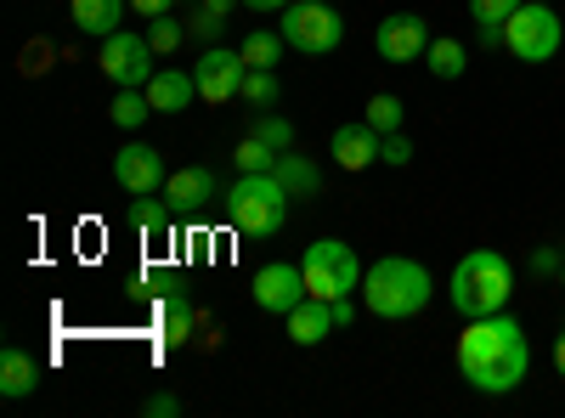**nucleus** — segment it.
Returning <instances> with one entry per match:
<instances>
[{
	"instance_id": "nucleus-39",
	"label": "nucleus",
	"mask_w": 565,
	"mask_h": 418,
	"mask_svg": "<svg viewBox=\"0 0 565 418\" xmlns=\"http://www.w3.org/2000/svg\"><path fill=\"white\" fill-rule=\"evenodd\" d=\"M548 7H554V0H548Z\"/></svg>"
},
{
	"instance_id": "nucleus-7",
	"label": "nucleus",
	"mask_w": 565,
	"mask_h": 418,
	"mask_svg": "<svg viewBox=\"0 0 565 418\" xmlns=\"http://www.w3.org/2000/svg\"><path fill=\"white\" fill-rule=\"evenodd\" d=\"M277 34L306 57H328V52H340V40H345V18L328 7V0H295V7H282Z\"/></svg>"
},
{
	"instance_id": "nucleus-24",
	"label": "nucleus",
	"mask_w": 565,
	"mask_h": 418,
	"mask_svg": "<svg viewBox=\"0 0 565 418\" xmlns=\"http://www.w3.org/2000/svg\"><path fill=\"white\" fill-rule=\"evenodd\" d=\"M170 199H136L130 210H125V221L141 232V238H159V232H170Z\"/></svg>"
},
{
	"instance_id": "nucleus-19",
	"label": "nucleus",
	"mask_w": 565,
	"mask_h": 418,
	"mask_svg": "<svg viewBox=\"0 0 565 418\" xmlns=\"http://www.w3.org/2000/svg\"><path fill=\"white\" fill-rule=\"evenodd\" d=\"M271 175L282 181V187H289V199H317L322 193V170L306 159V153H277V164H271Z\"/></svg>"
},
{
	"instance_id": "nucleus-9",
	"label": "nucleus",
	"mask_w": 565,
	"mask_h": 418,
	"mask_svg": "<svg viewBox=\"0 0 565 418\" xmlns=\"http://www.w3.org/2000/svg\"><path fill=\"white\" fill-rule=\"evenodd\" d=\"M114 181H119L130 199H159V193H164V181H170L164 153L148 148V142H125V148L114 153Z\"/></svg>"
},
{
	"instance_id": "nucleus-34",
	"label": "nucleus",
	"mask_w": 565,
	"mask_h": 418,
	"mask_svg": "<svg viewBox=\"0 0 565 418\" xmlns=\"http://www.w3.org/2000/svg\"><path fill=\"white\" fill-rule=\"evenodd\" d=\"M559 266H565L559 249H537V255H532V271H537V277H559Z\"/></svg>"
},
{
	"instance_id": "nucleus-31",
	"label": "nucleus",
	"mask_w": 565,
	"mask_h": 418,
	"mask_svg": "<svg viewBox=\"0 0 565 418\" xmlns=\"http://www.w3.org/2000/svg\"><path fill=\"white\" fill-rule=\"evenodd\" d=\"M380 164H391V170H407L413 164V142H407L402 130H391L385 142H380Z\"/></svg>"
},
{
	"instance_id": "nucleus-25",
	"label": "nucleus",
	"mask_w": 565,
	"mask_h": 418,
	"mask_svg": "<svg viewBox=\"0 0 565 418\" xmlns=\"http://www.w3.org/2000/svg\"><path fill=\"white\" fill-rule=\"evenodd\" d=\"M282 45H289V40H282L277 29H255V34H244L238 52H244V63H249V68H271V63L282 57Z\"/></svg>"
},
{
	"instance_id": "nucleus-29",
	"label": "nucleus",
	"mask_w": 565,
	"mask_h": 418,
	"mask_svg": "<svg viewBox=\"0 0 565 418\" xmlns=\"http://www.w3.org/2000/svg\"><path fill=\"white\" fill-rule=\"evenodd\" d=\"M277 97H282V85H277L271 68H249V74H244V103H249V108H271Z\"/></svg>"
},
{
	"instance_id": "nucleus-20",
	"label": "nucleus",
	"mask_w": 565,
	"mask_h": 418,
	"mask_svg": "<svg viewBox=\"0 0 565 418\" xmlns=\"http://www.w3.org/2000/svg\"><path fill=\"white\" fill-rule=\"evenodd\" d=\"M193 334H199V311H193V300H186L181 283H170V294H164V345L175 351V345H186Z\"/></svg>"
},
{
	"instance_id": "nucleus-30",
	"label": "nucleus",
	"mask_w": 565,
	"mask_h": 418,
	"mask_svg": "<svg viewBox=\"0 0 565 418\" xmlns=\"http://www.w3.org/2000/svg\"><path fill=\"white\" fill-rule=\"evenodd\" d=\"M186 34H193V29L175 23L170 12H164V18H148V40H153V52H159V57H164V52H175V45H181Z\"/></svg>"
},
{
	"instance_id": "nucleus-4",
	"label": "nucleus",
	"mask_w": 565,
	"mask_h": 418,
	"mask_svg": "<svg viewBox=\"0 0 565 418\" xmlns=\"http://www.w3.org/2000/svg\"><path fill=\"white\" fill-rule=\"evenodd\" d=\"M289 187L271 175V170H260V175H238L226 187V215H232V226L244 232V238H271V232H282V221H289Z\"/></svg>"
},
{
	"instance_id": "nucleus-27",
	"label": "nucleus",
	"mask_w": 565,
	"mask_h": 418,
	"mask_svg": "<svg viewBox=\"0 0 565 418\" xmlns=\"http://www.w3.org/2000/svg\"><path fill=\"white\" fill-rule=\"evenodd\" d=\"M232 164H238V175H260V170H271V164H277V148H266L260 136H244L238 153H232Z\"/></svg>"
},
{
	"instance_id": "nucleus-33",
	"label": "nucleus",
	"mask_w": 565,
	"mask_h": 418,
	"mask_svg": "<svg viewBox=\"0 0 565 418\" xmlns=\"http://www.w3.org/2000/svg\"><path fill=\"white\" fill-rule=\"evenodd\" d=\"M141 412H148V418H175V412H181V401H175L170 390H159V396H148V407H141Z\"/></svg>"
},
{
	"instance_id": "nucleus-26",
	"label": "nucleus",
	"mask_w": 565,
	"mask_h": 418,
	"mask_svg": "<svg viewBox=\"0 0 565 418\" xmlns=\"http://www.w3.org/2000/svg\"><path fill=\"white\" fill-rule=\"evenodd\" d=\"M380 136H391V130H402V119H407V108H402V97H391V90H380V97H367V114H362Z\"/></svg>"
},
{
	"instance_id": "nucleus-3",
	"label": "nucleus",
	"mask_w": 565,
	"mask_h": 418,
	"mask_svg": "<svg viewBox=\"0 0 565 418\" xmlns=\"http://www.w3.org/2000/svg\"><path fill=\"white\" fill-rule=\"evenodd\" d=\"M447 300H452V311L469 322V317H492V311H509V300H514V266H509V255H498V249H469L458 266H452V277H447Z\"/></svg>"
},
{
	"instance_id": "nucleus-12",
	"label": "nucleus",
	"mask_w": 565,
	"mask_h": 418,
	"mask_svg": "<svg viewBox=\"0 0 565 418\" xmlns=\"http://www.w3.org/2000/svg\"><path fill=\"white\" fill-rule=\"evenodd\" d=\"M249 294H255V306H260V311L289 317V311L311 294V289H306V266H289V260L260 266V271H255V283H249Z\"/></svg>"
},
{
	"instance_id": "nucleus-15",
	"label": "nucleus",
	"mask_w": 565,
	"mask_h": 418,
	"mask_svg": "<svg viewBox=\"0 0 565 418\" xmlns=\"http://www.w3.org/2000/svg\"><path fill=\"white\" fill-rule=\"evenodd\" d=\"M282 322H289V340H295V345H322L328 334L340 329L334 306H328V300H317V294H306V300H300L289 317H282Z\"/></svg>"
},
{
	"instance_id": "nucleus-5",
	"label": "nucleus",
	"mask_w": 565,
	"mask_h": 418,
	"mask_svg": "<svg viewBox=\"0 0 565 418\" xmlns=\"http://www.w3.org/2000/svg\"><path fill=\"white\" fill-rule=\"evenodd\" d=\"M362 277H367V266H362L356 249L340 244V238H317V244L306 249V289H311L317 300H328V306L351 300V294L362 289Z\"/></svg>"
},
{
	"instance_id": "nucleus-17",
	"label": "nucleus",
	"mask_w": 565,
	"mask_h": 418,
	"mask_svg": "<svg viewBox=\"0 0 565 418\" xmlns=\"http://www.w3.org/2000/svg\"><path fill=\"white\" fill-rule=\"evenodd\" d=\"M34 385H40L34 356H29L23 345H7V351H0V396H7V401H23V396H34Z\"/></svg>"
},
{
	"instance_id": "nucleus-2",
	"label": "nucleus",
	"mask_w": 565,
	"mask_h": 418,
	"mask_svg": "<svg viewBox=\"0 0 565 418\" xmlns=\"http://www.w3.org/2000/svg\"><path fill=\"white\" fill-rule=\"evenodd\" d=\"M430 294H436V277L413 255H380L367 266V277H362V306L373 317H385V322L418 317L424 306H430Z\"/></svg>"
},
{
	"instance_id": "nucleus-10",
	"label": "nucleus",
	"mask_w": 565,
	"mask_h": 418,
	"mask_svg": "<svg viewBox=\"0 0 565 418\" xmlns=\"http://www.w3.org/2000/svg\"><path fill=\"white\" fill-rule=\"evenodd\" d=\"M244 74H249L244 52H226V45H204V57H199V68H193L199 97L215 103V108L232 103V97H244Z\"/></svg>"
},
{
	"instance_id": "nucleus-36",
	"label": "nucleus",
	"mask_w": 565,
	"mask_h": 418,
	"mask_svg": "<svg viewBox=\"0 0 565 418\" xmlns=\"http://www.w3.org/2000/svg\"><path fill=\"white\" fill-rule=\"evenodd\" d=\"M249 12H282V7H295V0H244Z\"/></svg>"
},
{
	"instance_id": "nucleus-8",
	"label": "nucleus",
	"mask_w": 565,
	"mask_h": 418,
	"mask_svg": "<svg viewBox=\"0 0 565 418\" xmlns=\"http://www.w3.org/2000/svg\"><path fill=\"white\" fill-rule=\"evenodd\" d=\"M159 52H153V40L148 34H130V29H119V34H108L103 40V74L114 79V90H125V85H148L153 74H159V63H153Z\"/></svg>"
},
{
	"instance_id": "nucleus-14",
	"label": "nucleus",
	"mask_w": 565,
	"mask_h": 418,
	"mask_svg": "<svg viewBox=\"0 0 565 418\" xmlns=\"http://www.w3.org/2000/svg\"><path fill=\"white\" fill-rule=\"evenodd\" d=\"M380 142L385 136L362 119V125H340L334 142H328V153H334L340 170H367V164H380Z\"/></svg>"
},
{
	"instance_id": "nucleus-35",
	"label": "nucleus",
	"mask_w": 565,
	"mask_h": 418,
	"mask_svg": "<svg viewBox=\"0 0 565 418\" xmlns=\"http://www.w3.org/2000/svg\"><path fill=\"white\" fill-rule=\"evenodd\" d=\"M130 12L136 18H164V12H175V0H130Z\"/></svg>"
},
{
	"instance_id": "nucleus-37",
	"label": "nucleus",
	"mask_w": 565,
	"mask_h": 418,
	"mask_svg": "<svg viewBox=\"0 0 565 418\" xmlns=\"http://www.w3.org/2000/svg\"><path fill=\"white\" fill-rule=\"evenodd\" d=\"M554 367H559V379H565V329H559V340H554Z\"/></svg>"
},
{
	"instance_id": "nucleus-11",
	"label": "nucleus",
	"mask_w": 565,
	"mask_h": 418,
	"mask_svg": "<svg viewBox=\"0 0 565 418\" xmlns=\"http://www.w3.org/2000/svg\"><path fill=\"white\" fill-rule=\"evenodd\" d=\"M430 23H424L418 12H391L380 18V29H373V52H380L385 63H418L424 52H430Z\"/></svg>"
},
{
	"instance_id": "nucleus-21",
	"label": "nucleus",
	"mask_w": 565,
	"mask_h": 418,
	"mask_svg": "<svg viewBox=\"0 0 565 418\" xmlns=\"http://www.w3.org/2000/svg\"><path fill=\"white\" fill-rule=\"evenodd\" d=\"M514 12H521V0H469V18H476L487 52H492V45H503V23H509Z\"/></svg>"
},
{
	"instance_id": "nucleus-32",
	"label": "nucleus",
	"mask_w": 565,
	"mask_h": 418,
	"mask_svg": "<svg viewBox=\"0 0 565 418\" xmlns=\"http://www.w3.org/2000/svg\"><path fill=\"white\" fill-rule=\"evenodd\" d=\"M186 29H193V40H204V45H221V34H226V18H215V12H204V7H199Z\"/></svg>"
},
{
	"instance_id": "nucleus-38",
	"label": "nucleus",
	"mask_w": 565,
	"mask_h": 418,
	"mask_svg": "<svg viewBox=\"0 0 565 418\" xmlns=\"http://www.w3.org/2000/svg\"><path fill=\"white\" fill-rule=\"evenodd\" d=\"M559 289H565V266H559Z\"/></svg>"
},
{
	"instance_id": "nucleus-6",
	"label": "nucleus",
	"mask_w": 565,
	"mask_h": 418,
	"mask_svg": "<svg viewBox=\"0 0 565 418\" xmlns=\"http://www.w3.org/2000/svg\"><path fill=\"white\" fill-rule=\"evenodd\" d=\"M559 40H565V23L548 0H521V12L503 23V52L514 63H532V68L559 52Z\"/></svg>"
},
{
	"instance_id": "nucleus-16",
	"label": "nucleus",
	"mask_w": 565,
	"mask_h": 418,
	"mask_svg": "<svg viewBox=\"0 0 565 418\" xmlns=\"http://www.w3.org/2000/svg\"><path fill=\"white\" fill-rule=\"evenodd\" d=\"M141 90H148L153 114H181V108H193V103H199V79H193V74H181V68H159Z\"/></svg>"
},
{
	"instance_id": "nucleus-13",
	"label": "nucleus",
	"mask_w": 565,
	"mask_h": 418,
	"mask_svg": "<svg viewBox=\"0 0 565 418\" xmlns=\"http://www.w3.org/2000/svg\"><path fill=\"white\" fill-rule=\"evenodd\" d=\"M215 175L204 170V164H186V170H175L170 181H164V199H170V210H181V215H199V210H210L215 204Z\"/></svg>"
},
{
	"instance_id": "nucleus-18",
	"label": "nucleus",
	"mask_w": 565,
	"mask_h": 418,
	"mask_svg": "<svg viewBox=\"0 0 565 418\" xmlns=\"http://www.w3.org/2000/svg\"><path fill=\"white\" fill-rule=\"evenodd\" d=\"M125 7H130V0H74V29L108 40V34L125 29Z\"/></svg>"
},
{
	"instance_id": "nucleus-1",
	"label": "nucleus",
	"mask_w": 565,
	"mask_h": 418,
	"mask_svg": "<svg viewBox=\"0 0 565 418\" xmlns=\"http://www.w3.org/2000/svg\"><path fill=\"white\" fill-rule=\"evenodd\" d=\"M458 374H463L469 390H481V396L521 390L526 374H532V340H526V329L509 311L469 317L463 334H458Z\"/></svg>"
},
{
	"instance_id": "nucleus-23",
	"label": "nucleus",
	"mask_w": 565,
	"mask_h": 418,
	"mask_svg": "<svg viewBox=\"0 0 565 418\" xmlns=\"http://www.w3.org/2000/svg\"><path fill=\"white\" fill-rule=\"evenodd\" d=\"M108 119H114L119 130H141V125L153 119V103H148V90H141V85H125L119 97H114V108H108Z\"/></svg>"
},
{
	"instance_id": "nucleus-28",
	"label": "nucleus",
	"mask_w": 565,
	"mask_h": 418,
	"mask_svg": "<svg viewBox=\"0 0 565 418\" xmlns=\"http://www.w3.org/2000/svg\"><path fill=\"white\" fill-rule=\"evenodd\" d=\"M249 136H260V142H266V148H277V153H289V148H295V125L282 119V114H266V108H260V119H255V130H249Z\"/></svg>"
},
{
	"instance_id": "nucleus-22",
	"label": "nucleus",
	"mask_w": 565,
	"mask_h": 418,
	"mask_svg": "<svg viewBox=\"0 0 565 418\" xmlns=\"http://www.w3.org/2000/svg\"><path fill=\"white\" fill-rule=\"evenodd\" d=\"M424 68H430L436 79H463V68H469V52L452 40V34H436L430 40V52H424Z\"/></svg>"
}]
</instances>
